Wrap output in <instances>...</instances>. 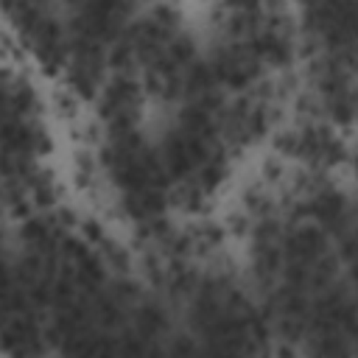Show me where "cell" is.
Here are the masks:
<instances>
[{
    "label": "cell",
    "mask_w": 358,
    "mask_h": 358,
    "mask_svg": "<svg viewBox=\"0 0 358 358\" xmlns=\"http://www.w3.org/2000/svg\"><path fill=\"white\" fill-rule=\"evenodd\" d=\"M282 257L285 263H299V266H313L319 263L324 255L333 252V241L330 235L316 227L313 221H305V224H294V227H285L282 232Z\"/></svg>",
    "instance_id": "cell-1"
}]
</instances>
